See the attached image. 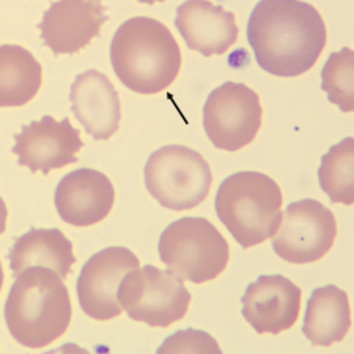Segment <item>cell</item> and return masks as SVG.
Returning a JSON list of instances; mask_svg holds the SVG:
<instances>
[{
  "label": "cell",
  "mask_w": 354,
  "mask_h": 354,
  "mask_svg": "<svg viewBox=\"0 0 354 354\" xmlns=\"http://www.w3.org/2000/svg\"><path fill=\"white\" fill-rule=\"evenodd\" d=\"M322 90L342 112L354 109V54L351 48H342L329 55L322 71Z\"/></svg>",
  "instance_id": "21"
},
{
  "label": "cell",
  "mask_w": 354,
  "mask_h": 354,
  "mask_svg": "<svg viewBox=\"0 0 354 354\" xmlns=\"http://www.w3.org/2000/svg\"><path fill=\"white\" fill-rule=\"evenodd\" d=\"M84 147L81 133L65 117L57 122L50 115L24 124L21 133L15 136L13 153L18 164L30 172H43L64 169L68 164L77 162V153Z\"/></svg>",
  "instance_id": "11"
},
{
  "label": "cell",
  "mask_w": 354,
  "mask_h": 354,
  "mask_svg": "<svg viewBox=\"0 0 354 354\" xmlns=\"http://www.w3.org/2000/svg\"><path fill=\"white\" fill-rule=\"evenodd\" d=\"M263 109L259 95L241 82L213 90L203 106V128L216 148L238 151L259 134Z\"/></svg>",
  "instance_id": "8"
},
{
  "label": "cell",
  "mask_w": 354,
  "mask_h": 354,
  "mask_svg": "<svg viewBox=\"0 0 354 354\" xmlns=\"http://www.w3.org/2000/svg\"><path fill=\"white\" fill-rule=\"evenodd\" d=\"M140 261L128 248H106L85 261L76 282V293L85 315L100 322L118 317L120 283Z\"/></svg>",
  "instance_id": "10"
},
{
  "label": "cell",
  "mask_w": 354,
  "mask_h": 354,
  "mask_svg": "<svg viewBox=\"0 0 354 354\" xmlns=\"http://www.w3.org/2000/svg\"><path fill=\"white\" fill-rule=\"evenodd\" d=\"M322 189L333 203H354V139L346 137L322 158L318 169Z\"/></svg>",
  "instance_id": "20"
},
{
  "label": "cell",
  "mask_w": 354,
  "mask_h": 354,
  "mask_svg": "<svg viewBox=\"0 0 354 354\" xmlns=\"http://www.w3.org/2000/svg\"><path fill=\"white\" fill-rule=\"evenodd\" d=\"M335 236L333 211L318 200L304 198L290 203L282 213L281 224L272 235V249L288 263H313L329 252Z\"/></svg>",
  "instance_id": "9"
},
{
  "label": "cell",
  "mask_w": 354,
  "mask_h": 354,
  "mask_svg": "<svg viewBox=\"0 0 354 354\" xmlns=\"http://www.w3.org/2000/svg\"><path fill=\"white\" fill-rule=\"evenodd\" d=\"M111 62L124 87L140 95H153L178 77L181 50L162 22L137 16L117 28L111 43Z\"/></svg>",
  "instance_id": "2"
},
{
  "label": "cell",
  "mask_w": 354,
  "mask_h": 354,
  "mask_svg": "<svg viewBox=\"0 0 354 354\" xmlns=\"http://www.w3.org/2000/svg\"><path fill=\"white\" fill-rule=\"evenodd\" d=\"M43 81L39 62L16 44L0 48V106L19 107L35 98Z\"/></svg>",
  "instance_id": "19"
},
{
  "label": "cell",
  "mask_w": 354,
  "mask_h": 354,
  "mask_svg": "<svg viewBox=\"0 0 354 354\" xmlns=\"http://www.w3.org/2000/svg\"><path fill=\"white\" fill-rule=\"evenodd\" d=\"M54 202L62 221L74 227H88L109 216L115 203V189L100 170L84 167L60 180Z\"/></svg>",
  "instance_id": "13"
},
{
  "label": "cell",
  "mask_w": 354,
  "mask_h": 354,
  "mask_svg": "<svg viewBox=\"0 0 354 354\" xmlns=\"http://www.w3.org/2000/svg\"><path fill=\"white\" fill-rule=\"evenodd\" d=\"M66 285L49 268H28L16 276L5 302V323L19 345L44 348L66 333L71 322Z\"/></svg>",
  "instance_id": "3"
},
{
  "label": "cell",
  "mask_w": 354,
  "mask_h": 354,
  "mask_svg": "<svg viewBox=\"0 0 354 354\" xmlns=\"http://www.w3.org/2000/svg\"><path fill=\"white\" fill-rule=\"evenodd\" d=\"M175 26L187 48L205 57L227 53L238 39L235 15L205 0H189L180 5Z\"/></svg>",
  "instance_id": "16"
},
{
  "label": "cell",
  "mask_w": 354,
  "mask_h": 354,
  "mask_svg": "<svg viewBox=\"0 0 354 354\" xmlns=\"http://www.w3.org/2000/svg\"><path fill=\"white\" fill-rule=\"evenodd\" d=\"M106 21V7L102 3L65 0L53 3L44 11L38 28L44 46L55 55L76 54L100 35Z\"/></svg>",
  "instance_id": "14"
},
{
  "label": "cell",
  "mask_w": 354,
  "mask_h": 354,
  "mask_svg": "<svg viewBox=\"0 0 354 354\" xmlns=\"http://www.w3.org/2000/svg\"><path fill=\"white\" fill-rule=\"evenodd\" d=\"M7 259L16 276L28 268L41 266L49 268L65 279L76 263L73 243L59 228H32L16 239Z\"/></svg>",
  "instance_id": "17"
},
{
  "label": "cell",
  "mask_w": 354,
  "mask_h": 354,
  "mask_svg": "<svg viewBox=\"0 0 354 354\" xmlns=\"http://www.w3.org/2000/svg\"><path fill=\"white\" fill-rule=\"evenodd\" d=\"M147 191L164 208H196L208 197L213 174L200 153L185 145H165L151 153L145 164Z\"/></svg>",
  "instance_id": "6"
},
{
  "label": "cell",
  "mask_w": 354,
  "mask_h": 354,
  "mask_svg": "<svg viewBox=\"0 0 354 354\" xmlns=\"http://www.w3.org/2000/svg\"><path fill=\"white\" fill-rule=\"evenodd\" d=\"M282 191L261 172H238L221 183L214 198L219 221L249 249L272 238L282 221Z\"/></svg>",
  "instance_id": "4"
},
{
  "label": "cell",
  "mask_w": 354,
  "mask_h": 354,
  "mask_svg": "<svg viewBox=\"0 0 354 354\" xmlns=\"http://www.w3.org/2000/svg\"><path fill=\"white\" fill-rule=\"evenodd\" d=\"M302 291L281 274L260 276L241 298L243 317L257 334H279L298 322Z\"/></svg>",
  "instance_id": "12"
},
{
  "label": "cell",
  "mask_w": 354,
  "mask_h": 354,
  "mask_svg": "<svg viewBox=\"0 0 354 354\" xmlns=\"http://www.w3.org/2000/svg\"><path fill=\"white\" fill-rule=\"evenodd\" d=\"M159 259L181 281L203 283L224 272L230 249L222 233L205 218H183L162 232Z\"/></svg>",
  "instance_id": "5"
},
{
  "label": "cell",
  "mask_w": 354,
  "mask_h": 354,
  "mask_svg": "<svg viewBox=\"0 0 354 354\" xmlns=\"http://www.w3.org/2000/svg\"><path fill=\"white\" fill-rule=\"evenodd\" d=\"M221 353L213 337L197 329L178 330L158 348V353Z\"/></svg>",
  "instance_id": "22"
},
{
  "label": "cell",
  "mask_w": 354,
  "mask_h": 354,
  "mask_svg": "<svg viewBox=\"0 0 354 354\" xmlns=\"http://www.w3.org/2000/svg\"><path fill=\"white\" fill-rule=\"evenodd\" d=\"M70 101L74 117L95 140L111 139L118 131L120 96L106 74L96 70L79 74L71 85Z\"/></svg>",
  "instance_id": "15"
},
{
  "label": "cell",
  "mask_w": 354,
  "mask_h": 354,
  "mask_svg": "<svg viewBox=\"0 0 354 354\" xmlns=\"http://www.w3.org/2000/svg\"><path fill=\"white\" fill-rule=\"evenodd\" d=\"M326 37L319 11L298 0H261L248 22V39L257 64L277 77L309 71L326 46Z\"/></svg>",
  "instance_id": "1"
},
{
  "label": "cell",
  "mask_w": 354,
  "mask_h": 354,
  "mask_svg": "<svg viewBox=\"0 0 354 354\" xmlns=\"http://www.w3.org/2000/svg\"><path fill=\"white\" fill-rule=\"evenodd\" d=\"M118 301L134 322L169 328L187 313L191 293L174 272L145 265L127 274L120 283Z\"/></svg>",
  "instance_id": "7"
},
{
  "label": "cell",
  "mask_w": 354,
  "mask_h": 354,
  "mask_svg": "<svg viewBox=\"0 0 354 354\" xmlns=\"http://www.w3.org/2000/svg\"><path fill=\"white\" fill-rule=\"evenodd\" d=\"M351 328L348 295L335 285L317 288L307 301L302 333L315 346H330L342 342Z\"/></svg>",
  "instance_id": "18"
}]
</instances>
